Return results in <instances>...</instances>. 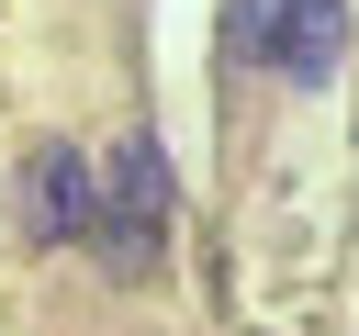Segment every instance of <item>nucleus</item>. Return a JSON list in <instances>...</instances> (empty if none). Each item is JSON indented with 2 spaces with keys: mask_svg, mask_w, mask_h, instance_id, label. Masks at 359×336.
I'll use <instances>...</instances> for the list:
<instances>
[{
  "mask_svg": "<svg viewBox=\"0 0 359 336\" xmlns=\"http://www.w3.org/2000/svg\"><path fill=\"white\" fill-rule=\"evenodd\" d=\"M90 235L123 280H157V258H168V146L157 134H123L90 168Z\"/></svg>",
  "mask_w": 359,
  "mask_h": 336,
  "instance_id": "f257e3e1",
  "label": "nucleus"
},
{
  "mask_svg": "<svg viewBox=\"0 0 359 336\" xmlns=\"http://www.w3.org/2000/svg\"><path fill=\"white\" fill-rule=\"evenodd\" d=\"M236 56H258V67H280V78H337L348 11H337V0H236Z\"/></svg>",
  "mask_w": 359,
  "mask_h": 336,
  "instance_id": "f03ea898",
  "label": "nucleus"
},
{
  "mask_svg": "<svg viewBox=\"0 0 359 336\" xmlns=\"http://www.w3.org/2000/svg\"><path fill=\"white\" fill-rule=\"evenodd\" d=\"M11 224L34 246H79L90 235V146H34L11 179Z\"/></svg>",
  "mask_w": 359,
  "mask_h": 336,
  "instance_id": "7ed1b4c3",
  "label": "nucleus"
}]
</instances>
